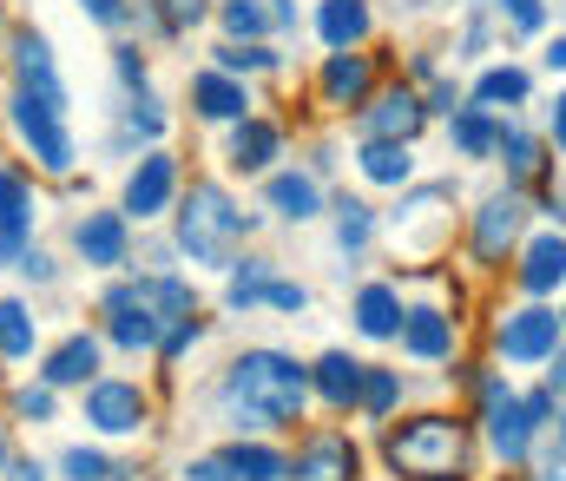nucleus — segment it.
I'll list each match as a JSON object with an SVG mask.
<instances>
[{
    "label": "nucleus",
    "instance_id": "obj_1",
    "mask_svg": "<svg viewBox=\"0 0 566 481\" xmlns=\"http://www.w3.org/2000/svg\"><path fill=\"white\" fill-rule=\"evenodd\" d=\"M310 396V369L283 349H244L224 376V416L238 429H283L303 416Z\"/></svg>",
    "mask_w": 566,
    "mask_h": 481
},
{
    "label": "nucleus",
    "instance_id": "obj_2",
    "mask_svg": "<svg viewBox=\"0 0 566 481\" xmlns=\"http://www.w3.org/2000/svg\"><path fill=\"white\" fill-rule=\"evenodd\" d=\"M238 238H244V211L218 185H191V198L178 211V251L191 264H205V271H231Z\"/></svg>",
    "mask_w": 566,
    "mask_h": 481
},
{
    "label": "nucleus",
    "instance_id": "obj_3",
    "mask_svg": "<svg viewBox=\"0 0 566 481\" xmlns=\"http://www.w3.org/2000/svg\"><path fill=\"white\" fill-rule=\"evenodd\" d=\"M382 456H389V469L396 475H454V462H461V422L454 416H416V422H402V429H389L382 436Z\"/></svg>",
    "mask_w": 566,
    "mask_h": 481
},
{
    "label": "nucleus",
    "instance_id": "obj_4",
    "mask_svg": "<svg viewBox=\"0 0 566 481\" xmlns=\"http://www.w3.org/2000/svg\"><path fill=\"white\" fill-rule=\"evenodd\" d=\"M481 402H488V442H494V456L501 462H527V449H534V416H527V402L494 376V383H481Z\"/></svg>",
    "mask_w": 566,
    "mask_h": 481
},
{
    "label": "nucleus",
    "instance_id": "obj_5",
    "mask_svg": "<svg viewBox=\"0 0 566 481\" xmlns=\"http://www.w3.org/2000/svg\"><path fill=\"white\" fill-rule=\"evenodd\" d=\"M13 133L27 139V153L46 165V171H73V139H66L60 113H53V106H40L33 93H13Z\"/></svg>",
    "mask_w": 566,
    "mask_h": 481
},
{
    "label": "nucleus",
    "instance_id": "obj_6",
    "mask_svg": "<svg viewBox=\"0 0 566 481\" xmlns=\"http://www.w3.org/2000/svg\"><path fill=\"white\" fill-rule=\"evenodd\" d=\"M560 311H541V304H527V311H514V317L501 323V356L507 363H547V356H560Z\"/></svg>",
    "mask_w": 566,
    "mask_h": 481
},
{
    "label": "nucleus",
    "instance_id": "obj_7",
    "mask_svg": "<svg viewBox=\"0 0 566 481\" xmlns=\"http://www.w3.org/2000/svg\"><path fill=\"white\" fill-rule=\"evenodd\" d=\"M13 73H20V93H33L40 106L66 113V86H60V73H53V46H46L33 27L13 33Z\"/></svg>",
    "mask_w": 566,
    "mask_h": 481
},
{
    "label": "nucleus",
    "instance_id": "obj_8",
    "mask_svg": "<svg viewBox=\"0 0 566 481\" xmlns=\"http://www.w3.org/2000/svg\"><path fill=\"white\" fill-rule=\"evenodd\" d=\"M86 422H93L99 436H139L145 429L139 383H93V389H86Z\"/></svg>",
    "mask_w": 566,
    "mask_h": 481
},
{
    "label": "nucleus",
    "instance_id": "obj_9",
    "mask_svg": "<svg viewBox=\"0 0 566 481\" xmlns=\"http://www.w3.org/2000/svg\"><path fill=\"white\" fill-rule=\"evenodd\" d=\"M171 191H178V165L165 159V153H145L139 171L126 178V218H158L165 205H171Z\"/></svg>",
    "mask_w": 566,
    "mask_h": 481
},
{
    "label": "nucleus",
    "instance_id": "obj_10",
    "mask_svg": "<svg viewBox=\"0 0 566 481\" xmlns=\"http://www.w3.org/2000/svg\"><path fill=\"white\" fill-rule=\"evenodd\" d=\"M73 244H80V258H86L93 271L126 264V211H86V218L73 224Z\"/></svg>",
    "mask_w": 566,
    "mask_h": 481
},
{
    "label": "nucleus",
    "instance_id": "obj_11",
    "mask_svg": "<svg viewBox=\"0 0 566 481\" xmlns=\"http://www.w3.org/2000/svg\"><path fill=\"white\" fill-rule=\"evenodd\" d=\"M290 475L296 481H356V449H349V436H336V429L310 436Z\"/></svg>",
    "mask_w": 566,
    "mask_h": 481
},
{
    "label": "nucleus",
    "instance_id": "obj_12",
    "mask_svg": "<svg viewBox=\"0 0 566 481\" xmlns=\"http://www.w3.org/2000/svg\"><path fill=\"white\" fill-rule=\"evenodd\" d=\"M521 238V198L514 191H501V198H488L481 211H474V258H507V244Z\"/></svg>",
    "mask_w": 566,
    "mask_h": 481
},
{
    "label": "nucleus",
    "instance_id": "obj_13",
    "mask_svg": "<svg viewBox=\"0 0 566 481\" xmlns=\"http://www.w3.org/2000/svg\"><path fill=\"white\" fill-rule=\"evenodd\" d=\"M422 119H428V106L409 86H396V93H382V100L363 113V133H369V139H416Z\"/></svg>",
    "mask_w": 566,
    "mask_h": 481
},
{
    "label": "nucleus",
    "instance_id": "obj_14",
    "mask_svg": "<svg viewBox=\"0 0 566 481\" xmlns=\"http://www.w3.org/2000/svg\"><path fill=\"white\" fill-rule=\"evenodd\" d=\"M363 376H369V363H356V356H343V349H329V356L310 369V383H316V396H323L329 409H356V402H363Z\"/></svg>",
    "mask_w": 566,
    "mask_h": 481
},
{
    "label": "nucleus",
    "instance_id": "obj_15",
    "mask_svg": "<svg viewBox=\"0 0 566 481\" xmlns=\"http://www.w3.org/2000/svg\"><path fill=\"white\" fill-rule=\"evenodd\" d=\"M316 33H323L329 53L363 46V33H369V0H323V7H316Z\"/></svg>",
    "mask_w": 566,
    "mask_h": 481
},
{
    "label": "nucleus",
    "instance_id": "obj_16",
    "mask_svg": "<svg viewBox=\"0 0 566 481\" xmlns=\"http://www.w3.org/2000/svg\"><path fill=\"white\" fill-rule=\"evenodd\" d=\"M402 349L422 356V363L454 356V317H441V311H409V317H402Z\"/></svg>",
    "mask_w": 566,
    "mask_h": 481
},
{
    "label": "nucleus",
    "instance_id": "obj_17",
    "mask_svg": "<svg viewBox=\"0 0 566 481\" xmlns=\"http://www.w3.org/2000/svg\"><path fill=\"white\" fill-rule=\"evenodd\" d=\"M191 106H198L205 119H251V113H244L251 93H244L231 73H198V80H191Z\"/></svg>",
    "mask_w": 566,
    "mask_h": 481
},
{
    "label": "nucleus",
    "instance_id": "obj_18",
    "mask_svg": "<svg viewBox=\"0 0 566 481\" xmlns=\"http://www.w3.org/2000/svg\"><path fill=\"white\" fill-rule=\"evenodd\" d=\"M93 369H99V343H93L86 330H73V336L46 356V369H40V376H46L53 389H73V383H86Z\"/></svg>",
    "mask_w": 566,
    "mask_h": 481
},
{
    "label": "nucleus",
    "instance_id": "obj_19",
    "mask_svg": "<svg viewBox=\"0 0 566 481\" xmlns=\"http://www.w3.org/2000/svg\"><path fill=\"white\" fill-rule=\"evenodd\" d=\"M560 278H566V238H560V231H547V238H534V244H527V258H521V291L547 297Z\"/></svg>",
    "mask_w": 566,
    "mask_h": 481
},
{
    "label": "nucleus",
    "instance_id": "obj_20",
    "mask_svg": "<svg viewBox=\"0 0 566 481\" xmlns=\"http://www.w3.org/2000/svg\"><path fill=\"white\" fill-rule=\"evenodd\" d=\"M363 93H369V60H363L356 46H349V53H329V60H323V100H329V106H356Z\"/></svg>",
    "mask_w": 566,
    "mask_h": 481
},
{
    "label": "nucleus",
    "instance_id": "obj_21",
    "mask_svg": "<svg viewBox=\"0 0 566 481\" xmlns=\"http://www.w3.org/2000/svg\"><path fill=\"white\" fill-rule=\"evenodd\" d=\"M356 330L363 336H402V297L389 291V284H363V297H356Z\"/></svg>",
    "mask_w": 566,
    "mask_h": 481
},
{
    "label": "nucleus",
    "instance_id": "obj_22",
    "mask_svg": "<svg viewBox=\"0 0 566 481\" xmlns=\"http://www.w3.org/2000/svg\"><path fill=\"white\" fill-rule=\"evenodd\" d=\"M277 126L271 119H238V133H231V165L238 171H264V165L277 159Z\"/></svg>",
    "mask_w": 566,
    "mask_h": 481
},
{
    "label": "nucleus",
    "instance_id": "obj_23",
    "mask_svg": "<svg viewBox=\"0 0 566 481\" xmlns=\"http://www.w3.org/2000/svg\"><path fill=\"white\" fill-rule=\"evenodd\" d=\"M409 171H416L409 139H369L363 146V178L369 185H409Z\"/></svg>",
    "mask_w": 566,
    "mask_h": 481
},
{
    "label": "nucleus",
    "instance_id": "obj_24",
    "mask_svg": "<svg viewBox=\"0 0 566 481\" xmlns=\"http://www.w3.org/2000/svg\"><path fill=\"white\" fill-rule=\"evenodd\" d=\"M271 205H277L283 218H296V224H303V218H316V211H323V191H316V178H310V171H277V178H271Z\"/></svg>",
    "mask_w": 566,
    "mask_h": 481
},
{
    "label": "nucleus",
    "instance_id": "obj_25",
    "mask_svg": "<svg viewBox=\"0 0 566 481\" xmlns=\"http://www.w3.org/2000/svg\"><path fill=\"white\" fill-rule=\"evenodd\" d=\"M224 469H231V481H283L290 475V462H283L277 449H258V442L224 449Z\"/></svg>",
    "mask_w": 566,
    "mask_h": 481
},
{
    "label": "nucleus",
    "instance_id": "obj_26",
    "mask_svg": "<svg viewBox=\"0 0 566 481\" xmlns=\"http://www.w3.org/2000/svg\"><path fill=\"white\" fill-rule=\"evenodd\" d=\"M454 146H461L468 159H488V153H501V126L488 119V106H461V113H454Z\"/></svg>",
    "mask_w": 566,
    "mask_h": 481
},
{
    "label": "nucleus",
    "instance_id": "obj_27",
    "mask_svg": "<svg viewBox=\"0 0 566 481\" xmlns=\"http://www.w3.org/2000/svg\"><path fill=\"white\" fill-rule=\"evenodd\" d=\"M527 86H534V80H527L521 66H488V73L474 80V106H521Z\"/></svg>",
    "mask_w": 566,
    "mask_h": 481
},
{
    "label": "nucleus",
    "instance_id": "obj_28",
    "mask_svg": "<svg viewBox=\"0 0 566 481\" xmlns=\"http://www.w3.org/2000/svg\"><path fill=\"white\" fill-rule=\"evenodd\" d=\"M27 231H33V191H27L13 171H0V238L20 244Z\"/></svg>",
    "mask_w": 566,
    "mask_h": 481
},
{
    "label": "nucleus",
    "instance_id": "obj_29",
    "mask_svg": "<svg viewBox=\"0 0 566 481\" xmlns=\"http://www.w3.org/2000/svg\"><path fill=\"white\" fill-rule=\"evenodd\" d=\"M218 20H224V33H231V40H258L264 27H277V20H271V0H224V7H218Z\"/></svg>",
    "mask_w": 566,
    "mask_h": 481
},
{
    "label": "nucleus",
    "instance_id": "obj_30",
    "mask_svg": "<svg viewBox=\"0 0 566 481\" xmlns=\"http://www.w3.org/2000/svg\"><path fill=\"white\" fill-rule=\"evenodd\" d=\"M27 349H33V317H27V304H0V356L20 363Z\"/></svg>",
    "mask_w": 566,
    "mask_h": 481
},
{
    "label": "nucleus",
    "instance_id": "obj_31",
    "mask_svg": "<svg viewBox=\"0 0 566 481\" xmlns=\"http://www.w3.org/2000/svg\"><path fill=\"white\" fill-rule=\"evenodd\" d=\"M396 396H402V376H396V369H369V376H363V416H389Z\"/></svg>",
    "mask_w": 566,
    "mask_h": 481
},
{
    "label": "nucleus",
    "instance_id": "obj_32",
    "mask_svg": "<svg viewBox=\"0 0 566 481\" xmlns=\"http://www.w3.org/2000/svg\"><path fill=\"white\" fill-rule=\"evenodd\" d=\"M369 231H376L369 205H336V244H343V251H363V244H369Z\"/></svg>",
    "mask_w": 566,
    "mask_h": 481
},
{
    "label": "nucleus",
    "instance_id": "obj_33",
    "mask_svg": "<svg viewBox=\"0 0 566 481\" xmlns=\"http://www.w3.org/2000/svg\"><path fill=\"white\" fill-rule=\"evenodd\" d=\"M264 284H271V278H264V264H244V271L231 278V291H224V297H231V311H251V304H264Z\"/></svg>",
    "mask_w": 566,
    "mask_h": 481
},
{
    "label": "nucleus",
    "instance_id": "obj_34",
    "mask_svg": "<svg viewBox=\"0 0 566 481\" xmlns=\"http://www.w3.org/2000/svg\"><path fill=\"white\" fill-rule=\"evenodd\" d=\"M501 153H507V171H514V178H534V139H527V133H514V126H501Z\"/></svg>",
    "mask_w": 566,
    "mask_h": 481
},
{
    "label": "nucleus",
    "instance_id": "obj_35",
    "mask_svg": "<svg viewBox=\"0 0 566 481\" xmlns=\"http://www.w3.org/2000/svg\"><path fill=\"white\" fill-rule=\"evenodd\" d=\"M277 53H264V46H218V73H258V66H271Z\"/></svg>",
    "mask_w": 566,
    "mask_h": 481
},
{
    "label": "nucleus",
    "instance_id": "obj_36",
    "mask_svg": "<svg viewBox=\"0 0 566 481\" xmlns=\"http://www.w3.org/2000/svg\"><path fill=\"white\" fill-rule=\"evenodd\" d=\"M66 481H106L113 469H106V456H93V449H66Z\"/></svg>",
    "mask_w": 566,
    "mask_h": 481
},
{
    "label": "nucleus",
    "instance_id": "obj_37",
    "mask_svg": "<svg viewBox=\"0 0 566 481\" xmlns=\"http://www.w3.org/2000/svg\"><path fill=\"white\" fill-rule=\"evenodd\" d=\"M198 330H205V323H198V317H178V323H171V330H165V336H158V356L171 363V356H178L185 343H198Z\"/></svg>",
    "mask_w": 566,
    "mask_h": 481
},
{
    "label": "nucleus",
    "instance_id": "obj_38",
    "mask_svg": "<svg viewBox=\"0 0 566 481\" xmlns=\"http://www.w3.org/2000/svg\"><path fill=\"white\" fill-rule=\"evenodd\" d=\"M13 409H20L27 422H46V416H53V389H20V396H13Z\"/></svg>",
    "mask_w": 566,
    "mask_h": 481
},
{
    "label": "nucleus",
    "instance_id": "obj_39",
    "mask_svg": "<svg viewBox=\"0 0 566 481\" xmlns=\"http://www.w3.org/2000/svg\"><path fill=\"white\" fill-rule=\"evenodd\" d=\"M80 7H86L99 27H126V20H133V0H80Z\"/></svg>",
    "mask_w": 566,
    "mask_h": 481
},
{
    "label": "nucleus",
    "instance_id": "obj_40",
    "mask_svg": "<svg viewBox=\"0 0 566 481\" xmlns=\"http://www.w3.org/2000/svg\"><path fill=\"white\" fill-rule=\"evenodd\" d=\"M264 304H271V311H303L310 291H303V284H264Z\"/></svg>",
    "mask_w": 566,
    "mask_h": 481
},
{
    "label": "nucleus",
    "instance_id": "obj_41",
    "mask_svg": "<svg viewBox=\"0 0 566 481\" xmlns=\"http://www.w3.org/2000/svg\"><path fill=\"white\" fill-rule=\"evenodd\" d=\"M113 66H119V80H126V86H145V60H139V46H113Z\"/></svg>",
    "mask_w": 566,
    "mask_h": 481
},
{
    "label": "nucleus",
    "instance_id": "obj_42",
    "mask_svg": "<svg viewBox=\"0 0 566 481\" xmlns=\"http://www.w3.org/2000/svg\"><path fill=\"white\" fill-rule=\"evenodd\" d=\"M507 13H514V27H521V33H541V20H547V13H541V0H507Z\"/></svg>",
    "mask_w": 566,
    "mask_h": 481
},
{
    "label": "nucleus",
    "instance_id": "obj_43",
    "mask_svg": "<svg viewBox=\"0 0 566 481\" xmlns=\"http://www.w3.org/2000/svg\"><path fill=\"white\" fill-rule=\"evenodd\" d=\"M133 126H139V133H165V113H158L151 100H139V106H133Z\"/></svg>",
    "mask_w": 566,
    "mask_h": 481
},
{
    "label": "nucleus",
    "instance_id": "obj_44",
    "mask_svg": "<svg viewBox=\"0 0 566 481\" xmlns=\"http://www.w3.org/2000/svg\"><path fill=\"white\" fill-rule=\"evenodd\" d=\"M527 416H534V422H547V416H554V396H547V389H541V396H527Z\"/></svg>",
    "mask_w": 566,
    "mask_h": 481
},
{
    "label": "nucleus",
    "instance_id": "obj_45",
    "mask_svg": "<svg viewBox=\"0 0 566 481\" xmlns=\"http://www.w3.org/2000/svg\"><path fill=\"white\" fill-rule=\"evenodd\" d=\"M554 139H560V146H566V93H560V100H554Z\"/></svg>",
    "mask_w": 566,
    "mask_h": 481
},
{
    "label": "nucleus",
    "instance_id": "obj_46",
    "mask_svg": "<svg viewBox=\"0 0 566 481\" xmlns=\"http://www.w3.org/2000/svg\"><path fill=\"white\" fill-rule=\"evenodd\" d=\"M547 66H554V73H566V40H554V46H547Z\"/></svg>",
    "mask_w": 566,
    "mask_h": 481
},
{
    "label": "nucleus",
    "instance_id": "obj_47",
    "mask_svg": "<svg viewBox=\"0 0 566 481\" xmlns=\"http://www.w3.org/2000/svg\"><path fill=\"white\" fill-rule=\"evenodd\" d=\"M554 383H560V389H566V349H560V356H554Z\"/></svg>",
    "mask_w": 566,
    "mask_h": 481
},
{
    "label": "nucleus",
    "instance_id": "obj_48",
    "mask_svg": "<svg viewBox=\"0 0 566 481\" xmlns=\"http://www.w3.org/2000/svg\"><path fill=\"white\" fill-rule=\"evenodd\" d=\"M13 481H40V469H20V475H13Z\"/></svg>",
    "mask_w": 566,
    "mask_h": 481
},
{
    "label": "nucleus",
    "instance_id": "obj_49",
    "mask_svg": "<svg viewBox=\"0 0 566 481\" xmlns=\"http://www.w3.org/2000/svg\"><path fill=\"white\" fill-rule=\"evenodd\" d=\"M547 481H566V469H560V462H554V469H547Z\"/></svg>",
    "mask_w": 566,
    "mask_h": 481
},
{
    "label": "nucleus",
    "instance_id": "obj_50",
    "mask_svg": "<svg viewBox=\"0 0 566 481\" xmlns=\"http://www.w3.org/2000/svg\"><path fill=\"white\" fill-rule=\"evenodd\" d=\"M560 449H566V409H560Z\"/></svg>",
    "mask_w": 566,
    "mask_h": 481
},
{
    "label": "nucleus",
    "instance_id": "obj_51",
    "mask_svg": "<svg viewBox=\"0 0 566 481\" xmlns=\"http://www.w3.org/2000/svg\"><path fill=\"white\" fill-rule=\"evenodd\" d=\"M428 481H461V475H428Z\"/></svg>",
    "mask_w": 566,
    "mask_h": 481
},
{
    "label": "nucleus",
    "instance_id": "obj_52",
    "mask_svg": "<svg viewBox=\"0 0 566 481\" xmlns=\"http://www.w3.org/2000/svg\"><path fill=\"white\" fill-rule=\"evenodd\" d=\"M560 317H566V311H560Z\"/></svg>",
    "mask_w": 566,
    "mask_h": 481
}]
</instances>
